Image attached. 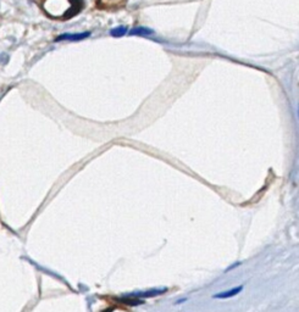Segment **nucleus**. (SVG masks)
<instances>
[{"label": "nucleus", "instance_id": "nucleus-2", "mask_svg": "<svg viewBox=\"0 0 299 312\" xmlns=\"http://www.w3.org/2000/svg\"><path fill=\"white\" fill-rule=\"evenodd\" d=\"M91 33L90 32H85V33H77V34H63V36L58 37V39L56 40H63V39H66V40H82L85 38H87V37H90Z\"/></svg>", "mask_w": 299, "mask_h": 312}, {"label": "nucleus", "instance_id": "nucleus-6", "mask_svg": "<svg viewBox=\"0 0 299 312\" xmlns=\"http://www.w3.org/2000/svg\"><path fill=\"white\" fill-rule=\"evenodd\" d=\"M101 1L106 5H115V4H118V2H121L122 0H101Z\"/></svg>", "mask_w": 299, "mask_h": 312}, {"label": "nucleus", "instance_id": "nucleus-1", "mask_svg": "<svg viewBox=\"0 0 299 312\" xmlns=\"http://www.w3.org/2000/svg\"><path fill=\"white\" fill-rule=\"evenodd\" d=\"M242 290H243V286H239V287L233 288V289H231V290H227V292H223V293H220V294L214 295V298L215 299H228V298H232L234 297V295L238 294V293H241Z\"/></svg>", "mask_w": 299, "mask_h": 312}, {"label": "nucleus", "instance_id": "nucleus-4", "mask_svg": "<svg viewBox=\"0 0 299 312\" xmlns=\"http://www.w3.org/2000/svg\"><path fill=\"white\" fill-rule=\"evenodd\" d=\"M131 34H133V36H149V34H153V31L149 28H145V27H137V28L132 29Z\"/></svg>", "mask_w": 299, "mask_h": 312}, {"label": "nucleus", "instance_id": "nucleus-3", "mask_svg": "<svg viewBox=\"0 0 299 312\" xmlns=\"http://www.w3.org/2000/svg\"><path fill=\"white\" fill-rule=\"evenodd\" d=\"M166 289L163 290H149V292H143V293H136V294L131 295V297L134 298H150V297H156V295L164 294Z\"/></svg>", "mask_w": 299, "mask_h": 312}, {"label": "nucleus", "instance_id": "nucleus-7", "mask_svg": "<svg viewBox=\"0 0 299 312\" xmlns=\"http://www.w3.org/2000/svg\"><path fill=\"white\" fill-rule=\"evenodd\" d=\"M239 265H241V262H237V263H234V265H233V266H231V267H228V268H227V270H226V271H230V270H232V268H234V267H236V266H239Z\"/></svg>", "mask_w": 299, "mask_h": 312}, {"label": "nucleus", "instance_id": "nucleus-5", "mask_svg": "<svg viewBox=\"0 0 299 312\" xmlns=\"http://www.w3.org/2000/svg\"><path fill=\"white\" fill-rule=\"evenodd\" d=\"M126 32H127L126 27H117V28L112 29L110 33H111L112 37H122L123 34H126Z\"/></svg>", "mask_w": 299, "mask_h": 312}]
</instances>
